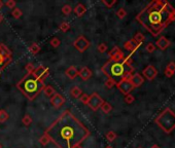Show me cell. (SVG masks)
Masks as SVG:
<instances>
[{"label": "cell", "mask_w": 175, "mask_h": 148, "mask_svg": "<svg viewBox=\"0 0 175 148\" xmlns=\"http://www.w3.org/2000/svg\"><path fill=\"white\" fill-rule=\"evenodd\" d=\"M46 135L58 148H74L90 137L91 132L70 110H65L47 128Z\"/></svg>", "instance_id": "6da1fadb"}, {"label": "cell", "mask_w": 175, "mask_h": 148, "mask_svg": "<svg viewBox=\"0 0 175 148\" xmlns=\"http://www.w3.org/2000/svg\"><path fill=\"white\" fill-rule=\"evenodd\" d=\"M136 20L153 36H157L175 21V10L168 1H152L138 14Z\"/></svg>", "instance_id": "7a4b0ae2"}, {"label": "cell", "mask_w": 175, "mask_h": 148, "mask_svg": "<svg viewBox=\"0 0 175 148\" xmlns=\"http://www.w3.org/2000/svg\"><path fill=\"white\" fill-rule=\"evenodd\" d=\"M17 88L28 100H34L43 91L44 81L38 79L33 73H27L17 84Z\"/></svg>", "instance_id": "3957f363"}, {"label": "cell", "mask_w": 175, "mask_h": 148, "mask_svg": "<svg viewBox=\"0 0 175 148\" xmlns=\"http://www.w3.org/2000/svg\"><path fill=\"white\" fill-rule=\"evenodd\" d=\"M102 72L105 74L107 77L110 78H121L125 77L127 73H133L134 68L132 66H127L123 62H113L109 60L108 62L103 65L101 68Z\"/></svg>", "instance_id": "277c9868"}, {"label": "cell", "mask_w": 175, "mask_h": 148, "mask_svg": "<svg viewBox=\"0 0 175 148\" xmlns=\"http://www.w3.org/2000/svg\"><path fill=\"white\" fill-rule=\"evenodd\" d=\"M156 123L165 133H171L175 129V113L170 108H166L158 117L156 118Z\"/></svg>", "instance_id": "5b68a950"}, {"label": "cell", "mask_w": 175, "mask_h": 148, "mask_svg": "<svg viewBox=\"0 0 175 148\" xmlns=\"http://www.w3.org/2000/svg\"><path fill=\"white\" fill-rule=\"evenodd\" d=\"M13 61V54L11 51L5 44L0 43V73L5 69L10 62Z\"/></svg>", "instance_id": "8992f818"}, {"label": "cell", "mask_w": 175, "mask_h": 148, "mask_svg": "<svg viewBox=\"0 0 175 148\" xmlns=\"http://www.w3.org/2000/svg\"><path fill=\"white\" fill-rule=\"evenodd\" d=\"M104 100L100 97L99 94L97 93H93L90 96V99H89V102H88V106L90 107L93 111H97L98 109L101 107V105L103 104Z\"/></svg>", "instance_id": "52a82bcc"}, {"label": "cell", "mask_w": 175, "mask_h": 148, "mask_svg": "<svg viewBox=\"0 0 175 148\" xmlns=\"http://www.w3.org/2000/svg\"><path fill=\"white\" fill-rule=\"evenodd\" d=\"M117 87L118 88V91H120L123 95H125V96L129 95L135 88L133 87L132 82L130 81V79H125V78L121 79L120 81L117 82Z\"/></svg>", "instance_id": "ba28073f"}, {"label": "cell", "mask_w": 175, "mask_h": 148, "mask_svg": "<svg viewBox=\"0 0 175 148\" xmlns=\"http://www.w3.org/2000/svg\"><path fill=\"white\" fill-rule=\"evenodd\" d=\"M90 41L86 38L84 35H81L75 39V41L73 42V46L75 47V49H78L79 53H84L85 51H87V49L90 46Z\"/></svg>", "instance_id": "9c48e42d"}, {"label": "cell", "mask_w": 175, "mask_h": 148, "mask_svg": "<svg viewBox=\"0 0 175 148\" xmlns=\"http://www.w3.org/2000/svg\"><path fill=\"white\" fill-rule=\"evenodd\" d=\"M109 57L110 61H113V62H123V60L125 59V55L124 53L121 51L120 47L118 46H114L113 49L109 52Z\"/></svg>", "instance_id": "30bf717a"}, {"label": "cell", "mask_w": 175, "mask_h": 148, "mask_svg": "<svg viewBox=\"0 0 175 148\" xmlns=\"http://www.w3.org/2000/svg\"><path fill=\"white\" fill-rule=\"evenodd\" d=\"M142 74H143V77L146 78L147 80H153L158 75V70L153 65H148L145 69H143Z\"/></svg>", "instance_id": "8fae6325"}, {"label": "cell", "mask_w": 175, "mask_h": 148, "mask_svg": "<svg viewBox=\"0 0 175 148\" xmlns=\"http://www.w3.org/2000/svg\"><path fill=\"white\" fill-rule=\"evenodd\" d=\"M49 73H50L49 68L43 67V66L37 67L36 69L34 70V72H33L34 75L36 76L38 79H40V80H42V81H44V79L49 76Z\"/></svg>", "instance_id": "7c38bea8"}, {"label": "cell", "mask_w": 175, "mask_h": 148, "mask_svg": "<svg viewBox=\"0 0 175 148\" xmlns=\"http://www.w3.org/2000/svg\"><path fill=\"white\" fill-rule=\"evenodd\" d=\"M65 101H66L65 98L62 96L61 94H58V93H56L54 96L51 98V104L54 106L56 109L60 108L61 106L65 103Z\"/></svg>", "instance_id": "4fadbf2b"}, {"label": "cell", "mask_w": 175, "mask_h": 148, "mask_svg": "<svg viewBox=\"0 0 175 148\" xmlns=\"http://www.w3.org/2000/svg\"><path fill=\"white\" fill-rule=\"evenodd\" d=\"M130 81L132 82V84H133V87H134V88H139V87H141V85L143 84L144 77L141 75V74L135 73V74H133V75L131 76Z\"/></svg>", "instance_id": "5bb4252c"}, {"label": "cell", "mask_w": 175, "mask_h": 148, "mask_svg": "<svg viewBox=\"0 0 175 148\" xmlns=\"http://www.w3.org/2000/svg\"><path fill=\"white\" fill-rule=\"evenodd\" d=\"M92 75H93V72L86 66L82 67L81 69L78 70V76L82 80H88V79H90L92 77Z\"/></svg>", "instance_id": "9a60e30c"}, {"label": "cell", "mask_w": 175, "mask_h": 148, "mask_svg": "<svg viewBox=\"0 0 175 148\" xmlns=\"http://www.w3.org/2000/svg\"><path fill=\"white\" fill-rule=\"evenodd\" d=\"M140 45H141V44L137 43L134 39H133V38H132V39L128 40V41H126V42L124 43L125 49H127V51H129V52H131V53H134Z\"/></svg>", "instance_id": "2e32d148"}, {"label": "cell", "mask_w": 175, "mask_h": 148, "mask_svg": "<svg viewBox=\"0 0 175 148\" xmlns=\"http://www.w3.org/2000/svg\"><path fill=\"white\" fill-rule=\"evenodd\" d=\"M156 45L158 46L160 49L164 51V49H166L169 45H170V41H169L165 36H162V37H160L159 39H158V41H157V43H156Z\"/></svg>", "instance_id": "e0dca14e"}, {"label": "cell", "mask_w": 175, "mask_h": 148, "mask_svg": "<svg viewBox=\"0 0 175 148\" xmlns=\"http://www.w3.org/2000/svg\"><path fill=\"white\" fill-rule=\"evenodd\" d=\"M73 10H74V14H75L76 17L82 18L86 13H87V7H86L82 3H78Z\"/></svg>", "instance_id": "ac0fdd59"}, {"label": "cell", "mask_w": 175, "mask_h": 148, "mask_svg": "<svg viewBox=\"0 0 175 148\" xmlns=\"http://www.w3.org/2000/svg\"><path fill=\"white\" fill-rule=\"evenodd\" d=\"M65 73H66V75L70 79H75L78 76V70L76 69L75 66H70L66 71H65Z\"/></svg>", "instance_id": "d6986e66"}, {"label": "cell", "mask_w": 175, "mask_h": 148, "mask_svg": "<svg viewBox=\"0 0 175 148\" xmlns=\"http://www.w3.org/2000/svg\"><path fill=\"white\" fill-rule=\"evenodd\" d=\"M82 88L78 87H73L70 91V95L73 98H75V99H78V98L82 96Z\"/></svg>", "instance_id": "ffe728a7"}, {"label": "cell", "mask_w": 175, "mask_h": 148, "mask_svg": "<svg viewBox=\"0 0 175 148\" xmlns=\"http://www.w3.org/2000/svg\"><path fill=\"white\" fill-rule=\"evenodd\" d=\"M43 92H44V94H46V96L51 97V98L56 94V90L52 87V85H44Z\"/></svg>", "instance_id": "44dd1931"}, {"label": "cell", "mask_w": 175, "mask_h": 148, "mask_svg": "<svg viewBox=\"0 0 175 148\" xmlns=\"http://www.w3.org/2000/svg\"><path fill=\"white\" fill-rule=\"evenodd\" d=\"M101 110L104 112V113H109V112H110L111 110H112V106H111V104H109L108 102H103V104L101 105Z\"/></svg>", "instance_id": "7402d4cb"}, {"label": "cell", "mask_w": 175, "mask_h": 148, "mask_svg": "<svg viewBox=\"0 0 175 148\" xmlns=\"http://www.w3.org/2000/svg\"><path fill=\"white\" fill-rule=\"evenodd\" d=\"M40 51V46L38 45L37 43H33V44H31L30 47H29V52L31 53L32 55H36L38 54Z\"/></svg>", "instance_id": "603a6c76"}, {"label": "cell", "mask_w": 175, "mask_h": 148, "mask_svg": "<svg viewBox=\"0 0 175 148\" xmlns=\"http://www.w3.org/2000/svg\"><path fill=\"white\" fill-rule=\"evenodd\" d=\"M22 123H23V125L24 126H26V127H29L32 123V118L31 116L29 114H25L24 115V117L22 118Z\"/></svg>", "instance_id": "cb8c5ba5"}, {"label": "cell", "mask_w": 175, "mask_h": 148, "mask_svg": "<svg viewBox=\"0 0 175 148\" xmlns=\"http://www.w3.org/2000/svg\"><path fill=\"white\" fill-rule=\"evenodd\" d=\"M11 16H13L14 19H20L21 17L23 16V11L20 10V8H17V7H14L13 11H11Z\"/></svg>", "instance_id": "d4e9b609"}, {"label": "cell", "mask_w": 175, "mask_h": 148, "mask_svg": "<svg viewBox=\"0 0 175 148\" xmlns=\"http://www.w3.org/2000/svg\"><path fill=\"white\" fill-rule=\"evenodd\" d=\"M114 85H117V81H115V79L110 78V77H108L107 79H106V81H105V87L106 88H112Z\"/></svg>", "instance_id": "484cf974"}, {"label": "cell", "mask_w": 175, "mask_h": 148, "mask_svg": "<svg viewBox=\"0 0 175 148\" xmlns=\"http://www.w3.org/2000/svg\"><path fill=\"white\" fill-rule=\"evenodd\" d=\"M105 137L109 142H113L115 139H117V134H115L113 131H109V132L106 133Z\"/></svg>", "instance_id": "4316f807"}, {"label": "cell", "mask_w": 175, "mask_h": 148, "mask_svg": "<svg viewBox=\"0 0 175 148\" xmlns=\"http://www.w3.org/2000/svg\"><path fill=\"white\" fill-rule=\"evenodd\" d=\"M133 39H134L136 42L137 43H139V44H141L142 42H143L144 41V39H145V37H144V35L142 34V33H140V32H138L137 34L135 35L134 36V38H133Z\"/></svg>", "instance_id": "83f0119b"}, {"label": "cell", "mask_w": 175, "mask_h": 148, "mask_svg": "<svg viewBox=\"0 0 175 148\" xmlns=\"http://www.w3.org/2000/svg\"><path fill=\"white\" fill-rule=\"evenodd\" d=\"M8 117H10V115L5 110H0V123H5Z\"/></svg>", "instance_id": "f1b7e54d"}, {"label": "cell", "mask_w": 175, "mask_h": 148, "mask_svg": "<svg viewBox=\"0 0 175 148\" xmlns=\"http://www.w3.org/2000/svg\"><path fill=\"white\" fill-rule=\"evenodd\" d=\"M49 142H50V139L46 134H44L43 136H41V137L39 138V143L42 145V146H46V145H47V144H49Z\"/></svg>", "instance_id": "f546056e"}, {"label": "cell", "mask_w": 175, "mask_h": 148, "mask_svg": "<svg viewBox=\"0 0 175 148\" xmlns=\"http://www.w3.org/2000/svg\"><path fill=\"white\" fill-rule=\"evenodd\" d=\"M50 44H51L53 47H58L61 44V40L57 37H54V38H52L51 41H50Z\"/></svg>", "instance_id": "4dcf8cb0"}, {"label": "cell", "mask_w": 175, "mask_h": 148, "mask_svg": "<svg viewBox=\"0 0 175 148\" xmlns=\"http://www.w3.org/2000/svg\"><path fill=\"white\" fill-rule=\"evenodd\" d=\"M71 11H72V7L70 6V5H64L63 7H62V13H63L65 16H68V14H71Z\"/></svg>", "instance_id": "1f68e13d"}, {"label": "cell", "mask_w": 175, "mask_h": 148, "mask_svg": "<svg viewBox=\"0 0 175 148\" xmlns=\"http://www.w3.org/2000/svg\"><path fill=\"white\" fill-rule=\"evenodd\" d=\"M117 18L118 19H124L125 17L127 16V11L125 10V8H123V7H121L120 10H118L117 11Z\"/></svg>", "instance_id": "d6a6232c"}, {"label": "cell", "mask_w": 175, "mask_h": 148, "mask_svg": "<svg viewBox=\"0 0 175 148\" xmlns=\"http://www.w3.org/2000/svg\"><path fill=\"white\" fill-rule=\"evenodd\" d=\"M60 30L62 32H67V31H69L70 30V25L68 24L67 22H63V23H61V25H60Z\"/></svg>", "instance_id": "836d02e7"}, {"label": "cell", "mask_w": 175, "mask_h": 148, "mask_svg": "<svg viewBox=\"0 0 175 148\" xmlns=\"http://www.w3.org/2000/svg\"><path fill=\"white\" fill-rule=\"evenodd\" d=\"M78 99L82 103H84V104L87 105L88 102H89V99H90V96H89L88 94H82V96L79 97Z\"/></svg>", "instance_id": "e575fe53"}, {"label": "cell", "mask_w": 175, "mask_h": 148, "mask_svg": "<svg viewBox=\"0 0 175 148\" xmlns=\"http://www.w3.org/2000/svg\"><path fill=\"white\" fill-rule=\"evenodd\" d=\"M134 101H135V98L133 95L129 94V95H127V96H125V102H126L127 104H132Z\"/></svg>", "instance_id": "d590c367"}, {"label": "cell", "mask_w": 175, "mask_h": 148, "mask_svg": "<svg viewBox=\"0 0 175 148\" xmlns=\"http://www.w3.org/2000/svg\"><path fill=\"white\" fill-rule=\"evenodd\" d=\"M97 49H98V52H99V53L103 54V53H105L106 51H107V45H106L105 43H100V44H98Z\"/></svg>", "instance_id": "8d00e7d4"}, {"label": "cell", "mask_w": 175, "mask_h": 148, "mask_svg": "<svg viewBox=\"0 0 175 148\" xmlns=\"http://www.w3.org/2000/svg\"><path fill=\"white\" fill-rule=\"evenodd\" d=\"M145 49H146V52L147 53L152 54V53H153V52L156 51V45L153 43L149 42V43H147V45H146V47H145Z\"/></svg>", "instance_id": "74e56055"}, {"label": "cell", "mask_w": 175, "mask_h": 148, "mask_svg": "<svg viewBox=\"0 0 175 148\" xmlns=\"http://www.w3.org/2000/svg\"><path fill=\"white\" fill-rule=\"evenodd\" d=\"M4 5L8 8H14L16 7V1L14 0H7L4 3Z\"/></svg>", "instance_id": "f35d334b"}, {"label": "cell", "mask_w": 175, "mask_h": 148, "mask_svg": "<svg viewBox=\"0 0 175 148\" xmlns=\"http://www.w3.org/2000/svg\"><path fill=\"white\" fill-rule=\"evenodd\" d=\"M25 69L26 71H27L28 73H33L34 72V65L32 64V63H28L27 65L25 66Z\"/></svg>", "instance_id": "ab89813d"}, {"label": "cell", "mask_w": 175, "mask_h": 148, "mask_svg": "<svg viewBox=\"0 0 175 148\" xmlns=\"http://www.w3.org/2000/svg\"><path fill=\"white\" fill-rule=\"evenodd\" d=\"M102 3L105 5L106 7H108V8H111L113 5L117 3V0H113V1H110V2H107V1H105V0H102Z\"/></svg>", "instance_id": "60d3db41"}, {"label": "cell", "mask_w": 175, "mask_h": 148, "mask_svg": "<svg viewBox=\"0 0 175 148\" xmlns=\"http://www.w3.org/2000/svg\"><path fill=\"white\" fill-rule=\"evenodd\" d=\"M166 69L169 70V71H171V72L175 73V62H170V63L167 65Z\"/></svg>", "instance_id": "b9f144b4"}, {"label": "cell", "mask_w": 175, "mask_h": 148, "mask_svg": "<svg viewBox=\"0 0 175 148\" xmlns=\"http://www.w3.org/2000/svg\"><path fill=\"white\" fill-rule=\"evenodd\" d=\"M165 74H166V76H167V77H172V76H173V72H171V71H169V70H167V69H165Z\"/></svg>", "instance_id": "7bdbcfd3"}, {"label": "cell", "mask_w": 175, "mask_h": 148, "mask_svg": "<svg viewBox=\"0 0 175 148\" xmlns=\"http://www.w3.org/2000/svg\"><path fill=\"white\" fill-rule=\"evenodd\" d=\"M3 6H4V3H3V2L1 1V0H0V10H1V8L3 7Z\"/></svg>", "instance_id": "ee69618b"}, {"label": "cell", "mask_w": 175, "mask_h": 148, "mask_svg": "<svg viewBox=\"0 0 175 148\" xmlns=\"http://www.w3.org/2000/svg\"><path fill=\"white\" fill-rule=\"evenodd\" d=\"M150 148H161V147H160V146H159V145H157V144H155V145H153V146H152V147H150Z\"/></svg>", "instance_id": "f6af8a7d"}, {"label": "cell", "mask_w": 175, "mask_h": 148, "mask_svg": "<svg viewBox=\"0 0 175 148\" xmlns=\"http://www.w3.org/2000/svg\"><path fill=\"white\" fill-rule=\"evenodd\" d=\"M2 21H3V16H2V14H0V23H1Z\"/></svg>", "instance_id": "bcb514c9"}, {"label": "cell", "mask_w": 175, "mask_h": 148, "mask_svg": "<svg viewBox=\"0 0 175 148\" xmlns=\"http://www.w3.org/2000/svg\"><path fill=\"white\" fill-rule=\"evenodd\" d=\"M74 148H82V144H78V145H76V146L74 147Z\"/></svg>", "instance_id": "7dc6e473"}, {"label": "cell", "mask_w": 175, "mask_h": 148, "mask_svg": "<svg viewBox=\"0 0 175 148\" xmlns=\"http://www.w3.org/2000/svg\"><path fill=\"white\" fill-rule=\"evenodd\" d=\"M105 148H112L111 146H107V147H105Z\"/></svg>", "instance_id": "c3c4849f"}, {"label": "cell", "mask_w": 175, "mask_h": 148, "mask_svg": "<svg viewBox=\"0 0 175 148\" xmlns=\"http://www.w3.org/2000/svg\"><path fill=\"white\" fill-rule=\"evenodd\" d=\"M0 148H2V145L1 144H0Z\"/></svg>", "instance_id": "681fc988"}, {"label": "cell", "mask_w": 175, "mask_h": 148, "mask_svg": "<svg viewBox=\"0 0 175 148\" xmlns=\"http://www.w3.org/2000/svg\"><path fill=\"white\" fill-rule=\"evenodd\" d=\"M138 148H142V147H138Z\"/></svg>", "instance_id": "f907efd6"}]
</instances>
